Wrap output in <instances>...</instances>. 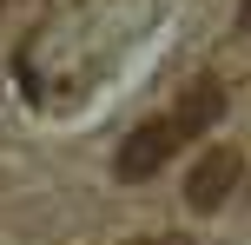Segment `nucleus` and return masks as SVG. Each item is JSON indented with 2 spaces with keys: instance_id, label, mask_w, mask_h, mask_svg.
Here are the masks:
<instances>
[{
  "instance_id": "1",
  "label": "nucleus",
  "mask_w": 251,
  "mask_h": 245,
  "mask_svg": "<svg viewBox=\"0 0 251 245\" xmlns=\"http://www.w3.org/2000/svg\"><path fill=\"white\" fill-rule=\"evenodd\" d=\"M178 139H185V133H178V119H146V126L132 133V139L119 146V159H113V172L126 186H139V179H152V172L165 166V159L178 153Z\"/></svg>"
},
{
  "instance_id": "2",
  "label": "nucleus",
  "mask_w": 251,
  "mask_h": 245,
  "mask_svg": "<svg viewBox=\"0 0 251 245\" xmlns=\"http://www.w3.org/2000/svg\"><path fill=\"white\" fill-rule=\"evenodd\" d=\"M231 186H238V153H205L199 166H192V179H185V206L192 212H212V206H225L231 199Z\"/></svg>"
},
{
  "instance_id": "3",
  "label": "nucleus",
  "mask_w": 251,
  "mask_h": 245,
  "mask_svg": "<svg viewBox=\"0 0 251 245\" xmlns=\"http://www.w3.org/2000/svg\"><path fill=\"white\" fill-rule=\"evenodd\" d=\"M218 113H225V86H218V80H192V93H185V100H178V133H185V139H192V133H205V126H218Z\"/></svg>"
},
{
  "instance_id": "4",
  "label": "nucleus",
  "mask_w": 251,
  "mask_h": 245,
  "mask_svg": "<svg viewBox=\"0 0 251 245\" xmlns=\"http://www.w3.org/2000/svg\"><path fill=\"white\" fill-rule=\"evenodd\" d=\"M238 27H245V33H251V0H245V7H238Z\"/></svg>"
}]
</instances>
